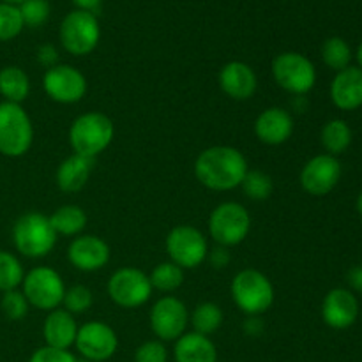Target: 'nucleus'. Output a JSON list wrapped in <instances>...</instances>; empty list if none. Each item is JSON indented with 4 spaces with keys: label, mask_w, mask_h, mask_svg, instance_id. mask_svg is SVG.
<instances>
[{
    "label": "nucleus",
    "mask_w": 362,
    "mask_h": 362,
    "mask_svg": "<svg viewBox=\"0 0 362 362\" xmlns=\"http://www.w3.org/2000/svg\"><path fill=\"white\" fill-rule=\"evenodd\" d=\"M250 165L243 152L230 145H212L194 159V177L211 191H232L240 187Z\"/></svg>",
    "instance_id": "f257e3e1"
},
{
    "label": "nucleus",
    "mask_w": 362,
    "mask_h": 362,
    "mask_svg": "<svg viewBox=\"0 0 362 362\" xmlns=\"http://www.w3.org/2000/svg\"><path fill=\"white\" fill-rule=\"evenodd\" d=\"M115 136L113 120L103 112H87L78 115L67 131L73 154L95 159L112 145Z\"/></svg>",
    "instance_id": "f03ea898"
},
{
    "label": "nucleus",
    "mask_w": 362,
    "mask_h": 362,
    "mask_svg": "<svg viewBox=\"0 0 362 362\" xmlns=\"http://www.w3.org/2000/svg\"><path fill=\"white\" fill-rule=\"evenodd\" d=\"M57 233L48 216L41 212H25L14 221L11 230L13 246L21 257L37 258L48 257L57 244Z\"/></svg>",
    "instance_id": "7ed1b4c3"
},
{
    "label": "nucleus",
    "mask_w": 362,
    "mask_h": 362,
    "mask_svg": "<svg viewBox=\"0 0 362 362\" xmlns=\"http://www.w3.org/2000/svg\"><path fill=\"white\" fill-rule=\"evenodd\" d=\"M230 296L237 310L246 317H262L274 304V285L258 269H243L237 272L230 285Z\"/></svg>",
    "instance_id": "20e7f679"
},
{
    "label": "nucleus",
    "mask_w": 362,
    "mask_h": 362,
    "mask_svg": "<svg viewBox=\"0 0 362 362\" xmlns=\"http://www.w3.org/2000/svg\"><path fill=\"white\" fill-rule=\"evenodd\" d=\"M34 144V126L21 105L0 101V154L21 158Z\"/></svg>",
    "instance_id": "39448f33"
},
{
    "label": "nucleus",
    "mask_w": 362,
    "mask_h": 362,
    "mask_svg": "<svg viewBox=\"0 0 362 362\" xmlns=\"http://www.w3.org/2000/svg\"><path fill=\"white\" fill-rule=\"evenodd\" d=\"M250 232L251 214L239 202H223L209 216V235L218 246H239Z\"/></svg>",
    "instance_id": "423d86ee"
},
{
    "label": "nucleus",
    "mask_w": 362,
    "mask_h": 362,
    "mask_svg": "<svg viewBox=\"0 0 362 362\" xmlns=\"http://www.w3.org/2000/svg\"><path fill=\"white\" fill-rule=\"evenodd\" d=\"M59 39L62 48L73 57L90 55L101 39V27L94 13L74 9L60 21Z\"/></svg>",
    "instance_id": "0eeeda50"
},
{
    "label": "nucleus",
    "mask_w": 362,
    "mask_h": 362,
    "mask_svg": "<svg viewBox=\"0 0 362 362\" xmlns=\"http://www.w3.org/2000/svg\"><path fill=\"white\" fill-rule=\"evenodd\" d=\"M66 288L62 276L55 269L46 267V265H39L25 272L23 283L20 286L30 308L46 311V313L62 306Z\"/></svg>",
    "instance_id": "6e6552de"
},
{
    "label": "nucleus",
    "mask_w": 362,
    "mask_h": 362,
    "mask_svg": "<svg viewBox=\"0 0 362 362\" xmlns=\"http://www.w3.org/2000/svg\"><path fill=\"white\" fill-rule=\"evenodd\" d=\"M272 78L283 90L292 95H304L317 83L315 64L299 52H283L272 60Z\"/></svg>",
    "instance_id": "1a4fd4ad"
},
{
    "label": "nucleus",
    "mask_w": 362,
    "mask_h": 362,
    "mask_svg": "<svg viewBox=\"0 0 362 362\" xmlns=\"http://www.w3.org/2000/svg\"><path fill=\"white\" fill-rule=\"evenodd\" d=\"M170 262L182 271L200 267L209 257V240L204 232L191 225H177L168 232L165 240Z\"/></svg>",
    "instance_id": "9d476101"
},
{
    "label": "nucleus",
    "mask_w": 362,
    "mask_h": 362,
    "mask_svg": "<svg viewBox=\"0 0 362 362\" xmlns=\"http://www.w3.org/2000/svg\"><path fill=\"white\" fill-rule=\"evenodd\" d=\"M110 299L124 310H134L147 304L152 297L148 274L136 267H122L113 272L106 285Z\"/></svg>",
    "instance_id": "9b49d317"
},
{
    "label": "nucleus",
    "mask_w": 362,
    "mask_h": 362,
    "mask_svg": "<svg viewBox=\"0 0 362 362\" xmlns=\"http://www.w3.org/2000/svg\"><path fill=\"white\" fill-rule=\"evenodd\" d=\"M87 78L69 64H57L42 74V90L59 105H76L87 94Z\"/></svg>",
    "instance_id": "f8f14e48"
},
{
    "label": "nucleus",
    "mask_w": 362,
    "mask_h": 362,
    "mask_svg": "<svg viewBox=\"0 0 362 362\" xmlns=\"http://www.w3.org/2000/svg\"><path fill=\"white\" fill-rule=\"evenodd\" d=\"M148 322L159 341L175 343L189 325V310L177 297L165 296L154 303L148 315Z\"/></svg>",
    "instance_id": "ddd939ff"
},
{
    "label": "nucleus",
    "mask_w": 362,
    "mask_h": 362,
    "mask_svg": "<svg viewBox=\"0 0 362 362\" xmlns=\"http://www.w3.org/2000/svg\"><path fill=\"white\" fill-rule=\"evenodd\" d=\"M74 349L80 354L81 359L105 362L115 356L119 349V338L106 322L90 320L78 327Z\"/></svg>",
    "instance_id": "4468645a"
},
{
    "label": "nucleus",
    "mask_w": 362,
    "mask_h": 362,
    "mask_svg": "<svg viewBox=\"0 0 362 362\" xmlns=\"http://www.w3.org/2000/svg\"><path fill=\"white\" fill-rule=\"evenodd\" d=\"M341 163L329 154H318L303 166L299 175L300 187L311 197H325L341 179Z\"/></svg>",
    "instance_id": "2eb2a0df"
},
{
    "label": "nucleus",
    "mask_w": 362,
    "mask_h": 362,
    "mask_svg": "<svg viewBox=\"0 0 362 362\" xmlns=\"http://www.w3.org/2000/svg\"><path fill=\"white\" fill-rule=\"evenodd\" d=\"M112 250L108 243L98 235H78L67 247V260L76 271L95 272L108 265Z\"/></svg>",
    "instance_id": "dca6fc26"
},
{
    "label": "nucleus",
    "mask_w": 362,
    "mask_h": 362,
    "mask_svg": "<svg viewBox=\"0 0 362 362\" xmlns=\"http://www.w3.org/2000/svg\"><path fill=\"white\" fill-rule=\"evenodd\" d=\"M320 315L327 327L345 331L352 327L359 317V300L352 290L332 288L322 300Z\"/></svg>",
    "instance_id": "f3484780"
},
{
    "label": "nucleus",
    "mask_w": 362,
    "mask_h": 362,
    "mask_svg": "<svg viewBox=\"0 0 362 362\" xmlns=\"http://www.w3.org/2000/svg\"><path fill=\"white\" fill-rule=\"evenodd\" d=\"M219 88L233 101H247L258 88V76L253 67L240 60H232L219 69Z\"/></svg>",
    "instance_id": "a211bd4d"
},
{
    "label": "nucleus",
    "mask_w": 362,
    "mask_h": 362,
    "mask_svg": "<svg viewBox=\"0 0 362 362\" xmlns=\"http://www.w3.org/2000/svg\"><path fill=\"white\" fill-rule=\"evenodd\" d=\"M293 117L288 110L271 106L260 112L255 120V136L265 145L278 147L286 144L293 134Z\"/></svg>",
    "instance_id": "6ab92c4d"
},
{
    "label": "nucleus",
    "mask_w": 362,
    "mask_h": 362,
    "mask_svg": "<svg viewBox=\"0 0 362 362\" xmlns=\"http://www.w3.org/2000/svg\"><path fill=\"white\" fill-rule=\"evenodd\" d=\"M332 105L343 112H354L362 106V69L350 66L336 73L329 88Z\"/></svg>",
    "instance_id": "aec40b11"
},
{
    "label": "nucleus",
    "mask_w": 362,
    "mask_h": 362,
    "mask_svg": "<svg viewBox=\"0 0 362 362\" xmlns=\"http://www.w3.org/2000/svg\"><path fill=\"white\" fill-rule=\"evenodd\" d=\"M78 327L76 318L66 311L64 308H57V310L49 311L42 324V338H45L46 346H53V349L69 350L74 346L76 341Z\"/></svg>",
    "instance_id": "412c9836"
},
{
    "label": "nucleus",
    "mask_w": 362,
    "mask_h": 362,
    "mask_svg": "<svg viewBox=\"0 0 362 362\" xmlns=\"http://www.w3.org/2000/svg\"><path fill=\"white\" fill-rule=\"evenodd\" d=\"M94 159L81 158V156H69L64 159L55 172V182L64 193H78L87 186L92 175Z\"/></svg>",
    "instance_id": "4be33fe9"
},
{
    "label": "nucleus",
    "mask_w": 362,
    "mask_h": 362,
    "mask_svg": "<svg viewBox=\"0 0 362 362\" xmlns=\"http://www.w3.org/2000/svg\"><path fill=\"white\" fill-rule=\"evenodd\" d=\"M175 362H218V349L209 336L184 332L173 345Z\"/></svg>",
    "instance_id": "5701e85b"
},
{
    "label": "nucleus",
    "mask_w": 362,
    "mask_h": 362,
    "mask_svg": "<svg viewBox=\"0 0 362 362\" xmlns=\"http://www.w3.org/2000/svg\"><path fill=\"white\" fill-rule=\"evenodd\" d=\"M30 94V78L20 66H6L0 69V95L4 101L21 105Z\"/></svg>",
    "instance_id": "b1692460"
},
{
    "label": "nucleus",
    "mask_w": 362,
    "mask_h": 362,
    "mask_svg": "<svg viewBox=\"0 0 362 362\" xmlns=\"http://www.w3.org/2000/svg\"><path fill=\"white\" fill-rule=\"evenodd\" d=\"M48 218L57 235L64 237L81 235V232H83L88 221L83 209H81L80 205L74 204L60 205V207L57 209V211H53V214L48 216Z\"/></svg>",
    "instance_id": "393cba45"
},
{
    "label": "nucleus",
    "mask_w": 362,
    "mask_h": 362,
    "mask_svg": "<svg viewBox=\"0 0 362 362\" xmlns=\"http://www.w3.org/2000/svg\"><path fill=\"white\" fill-rule=\"evenodd\" d=\"M320 144L325 154L334 156V158L345 154L352 145V129L349 122L343 119H332L325 122L320 131Z\"/></svg>",
    "instance_id": "a878e982"
},
{
    "label": "nucleus",
    "mask_w": 362,
    "mask_h": 362,
    "mask_svg": "<svg viewBox=\"0 0 362 362\" xmlns=\"http://www.w3.org/2000/svg\"><path fill=\"white\" fill-rule=\"evenodd\" d=\"M223 310L219 304L205 300L200 303L193 311L189 313V324L193 327V332H198L202 336H211L223 325Z\"/></svg>",
    "instance_id": "bb28decb"
},
{
    "label": "nucleus",
    "mask_w": 362,
    "mask_h": 362,
    "mask_svg": "<svg viewBox=\"0 0 362 362\" xmlns=\"http://www.w3.org/2000/svg\"><path fill=\"white\" fill-rule=\"evenodd\" d=\"M320 53L325 66H327L329 69L336 71V73L352 66V48H350V45L345 39L338 37V35L325 39L324 45H322Z\"/></svg>",
    "instance_id": "cd10ccee"
},
{
    "label": "nucleus",
    "mask_w": 362,
    "mask_h": 362,
    "mask_svg": "<svg viewBox=\"0 0 362 362\" xmlns=\"http://www.w3.org/2000/svg\"><path fill=\"white\" fill-rule=\"evenodd\" d=\"M152 290H158L163 293H172L179 290L184 283V271L173 262H161L152 269L148 274Z\"/></svg>",
    "instance_id": "c85d7f7f"
},
{
    "label": "nucleus",
    "mask_w": 362,
    "mask_h": 362,
    "mask_svg": "<svg viewBox=\"0 0 362 362\" xmlns=\"http://www.w3.org/2000/svg\"><path fill=\"white\" fill-rule=\"evenodd\" d=\"M25 278V269L14 253L0 250V292L20 288Z\"/></svg>",
    "instance_id": "c756f323"
},
{
    "label": "nucleus",
    "mask_w": 362,
    "mask_h": 362,
    "mask_svg": "<svg viewBox=\"0 0 362 362\" xmlns=\"http://www.w3.org/2000/svg\"><path fill=\"white\" fill-rule=\"evenodd\" d=\"M244 194L253 202H264L271 198L272 191H274V182L269 173L262 172V170H247L246 177H244L243 184Z\"/></svg>",
    "instance_id": "7c9ffc66"
},
{
    "label": "nucleus",
    "mask_w": 362,
    "mask_h": 362,
    "mask_svg": "<svg viewBox=\"0 0 362 362\" xmlns=\"http://www.w3.org/2000/svg\"><path fill=\"white\" fill-rule=\"evenodd\" d=\"M25 28L20 7L0 2V42L16 39Z\"/></svg>",
    "instance_id": "2f4dec72"
},
{
    "label": "nucleus",
    "mask_w": 362,
    "mask_h": 362,
    "mask_svg": "<svg viewBox=\"0 0 362 362\" xmlns=\"http://www.w3.org/2000/svg\"><path fill=\"white\" fill-rule=\"evenodd\" d=\"M94 304V293L88 286L85 285H73L69 288H66V293H64L62 306L66 311H69L71 315H83L87 313L88 310Z\"/></svg>",
    "instance_id": "473e14b6"
},
{
    "label": "nucleus",
    "mask_w": 362,
    "mask_h": 362,
    "mask_svg": "<svg viewBox=\"0 0 362 362\" xmlns=\"http://www.w3.org/2000/svg\"><path fill=\"white\" fill-rule=\"evenodd\" d=\"M0 310H2L4 317L7 320L20 322L23 320L28 315L30 310V304H28L27 297L23 296L20 288L9 290V292L2 293V299H0Z\"/></svg>",
    "instance_id": "72a5a7b5"
},
{
    "label": "nucleus",
    "mask_w": 362,
    "mask_h": 362,
    "mask_svg": "<svg viewBox=\"0 0 362 362\" xmlns=\"http://www.w3.org/2000/svg\"><path fill=\"white\" fill-rule=\"evenodd\" d=\"M18 7H20L21 18H23V25L30 28L42 27L52 13V6L48 0H25Z\"/></svg>",
    "instance_id": "f704fd0d"
},
{
    "label": "nucleus",
    "mask_w": 362,
    "mask_h": 362,
    "mask_svg": "<svg viewBox=\"0 0 362 362\" xmlns=\"http://www.w3.org/2000/svg\"><path fill=\"white\" fill-rule=\"evenodd\" d=\"M134 362H168V350L159 339L141 343L134 352Z\"/></svg>",
    "instance_id": "c9c22d12"
},
{
    "label": "nucleus",
    "mask_w": 362,
    "mask_h": 362,
    "mask_svg": "<svg viewBox=\"0 0 362 362\" xmlns=\"http://www.w3.org/2000/svg\"><path fill=\"white\" fill-rule=\"evenodd\" d=\"M28 362H78V359L69 350H60L45 345L41 349L34 350Z\"/></svg>",
    "instance_id": "e433bc0d"
},
{
    "label": "nucleus",
    "mask_w": 362,
    "mask_h": 362,
    "mask_svg": "<svg viewBox=\"0 0 362 362\" xmlns=\"http://www.w3.org/2000/svg\"><path fill=\"white\" fill-rule=\"evenodd\" d=\"M35 60H37V64H41L45 69H49V67L59 64V49L53 45H49V42L41 45L37 48V52H35Z\"/></svg>",
    "instance_id": "4c0bfd02"
},
{
    "label": "nucleus",
    "mask_w": 362,
    "mask_h": 362,
    "mask_svg": "<svg viewBox=\"0 0 362 362\" xmlns=\"http://www.w3.org/2000/svg\"><path fill=\"white\" fill-rule=\"evenodd\" d=\"M207 260L211 262V265L214 269H225V267H228L232 257H230L228 247L218 246V247H214V250H209Z\"/></svg>",
    "instance_id": "58836bf2"
},
{
    "label": "nucleus",
    "mask_w": 362,
    "mask_h": 362,
    "mask_svg": "<svg viewBox=\"0 0 362 362\" xmlns=\"http://www.w3.org/2000/svg\"><path fill=\"white\" fill-rule=\"evenodd\" d=\"M264 331V324H262L260 317H247V320L244 322V332L251 338H258Z\"/></svg>",
    "instance_id": "ea45409f"
},
{
    "label": "nucleus",
    "mask_w": 362,
    "mask_h": 362,
    "mask_svg": "<svg viewBox=\"0 0 362 362\" xmlns=\"http://www.w3.org/2000/svg\"><path fill=\"white\" fill-rule=\"evenodd\" d=\"M346 281H349L350 288L354 292H362V265H356L346 274Z\"/></svg>",
    "instance_id": "a19ab883"
},
{
    "label": "nucleus",
    "mask_w": 362,
    "mask_h": 362,
    "mask_svg": "<svg viewBox=\"0 0 362 362\" xmlns=\"http://www.w3.org/2000/svg\"><path fill=\"white\" fill-rule=\"evenodd\" d=\"M73 4L76 6V9L87 11V13H95L99 9V6L103 4V0H73Z\"/></svg>",
    "instance_id": "79ce46f5"
},
{
    "label": "nucleus",
    "mask_w": 362,
    "mask_h": 362,
    "mask_svg": "<svg viewBox=\"0 0 362 362\" xmlns=\"http://www.w3.org/2000/svg\"><path fill=\"white\" fill-rule=\"evenodd\" d=\"M357 67H361L362 69V41H361L359 48H357Z\"/></svg>",
    "instance_id": "37998d69"
},
{
    "label": "nucleus",
    "mask_w": 362,
    "mask_h": 362,
    "mask_svg": "<svg viewBox=\"0 0 362 362\" xmlns=\"http://www.w3.org/2000/svg\"><path fill=\"white\" fill-rule=\"evenodd\" d=\"M0 2L11 4V6H20V4H23L25 0H0Z\"/></svg>",
    "instance_id": "c03bdc74"
},
{
    "label": "nucleus",
    "mask_w": 362,
    "mask_h": 362,
    "mask_svg": "<svg viewBox=\"0 0 362 362\" xmlns=\"http://www.w3.org/2000/svg\"><path fill=\"white\" fill-rule=\"evenodd\" d=\"M357 212L362 216V191L359 193V197H357Z\"/></svg>",
    "instance_id": "a18cd8bd"
},
{
    "label": "nucleus",
    "mask_w": 362,
    "mask_h": 362,
    "mask_svg": "<svg viewBox=\"0 0 362 362\" xmlns=\"http://www.w3.org/2000/svg\"><path fill=\"white\" fill-rule=\"evenodd\" d=\"M78 362H92V361H85V359H78Z\"/></svg>",
    "instance_id": "49530a36"
}]
</instances>
